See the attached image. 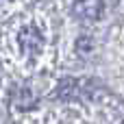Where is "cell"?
I'll list each match as a JSON object with an SVG mask.
<instances>
[{
  "mask_svg": "<svg viewBox=\"0 0 124 124\" xmlns=\"http://www.w3.org/2000/svg\"><path fill=\"white\" fill-rule=\"evenodd\" d=\"M41 44H44V39H41V35L37 33V28L28 26V28H24V31L20 33V46H22L24 50L37 52V50L41 48Z\"/></svg>",
  "mask_w": 124,
  "mask_h": 124,
  "instance_id": "obj_1",
  "label": "cell"
}]
</instances>
